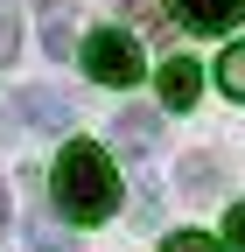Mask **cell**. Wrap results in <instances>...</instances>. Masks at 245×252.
<instances>
[{"instance_id":"ba28073f","label":"cell","mask_w":245,"mask_h":252,"mask_svg":"<svg viewBox=\"0 0 245 252\" xmlns=\"http://www.w3.org/2000/svg\"><path fill=\"white\" fill-rule=\"evenodd\" d=\"M42 49L63 63V49H70V14H63V7H49V21H42Z\"/></svg>"},{"instance_id":"30bf717a","label":"cell","mask_w":245,"mask_h":252,"mask_svg":"<svg viewBox=\"0 0 245 252\" xmlns=\"http://www.w3.org/2000/svg\"><path fill=\"white\" fill-rule=\"evenodd\" d=\"M161 252H224V245H217V238H203V231H175Z\"/></svg>"},{"instance_id":"5b68a950","label":"cell","mask_w":245,"mask_h":252,"mask_svg":"<svg viewBox=\"0 0 245 252\" xmlns=\"http://www.w3.org/2000/svg\"><path fill=\"white\" fill-rule=\"evenodd\" d=\"M154 84H161V105H175V112H189V105H196V91H203V70H196L189 56H168Z\"/></svg>"},{"instance_id":"52a82bcc","label":"cell","mask_w":245,"mask_h":252,"mask_svg":"<svg viewBox=\"0 0 245 252\" xmlns=\"http://www.w3.org/2000/svg\"><path fill=\"white\" fill-rule=\"evenodd\" d=\"M217 84L231 91V98H245V42H231V49L217 56Z\"/></svg>"},{"instance_id":"6da1fadb","label":"cell","mask_w":245,"mask_h":252,"mask_svg":"<svg viewBox=\"0 0 245 252\" xmlns=\"http://www.w3.org/2000/svg\"><path fill=\"white\" fill-rule=\"evenodd\" d=\"M49 196H56V210H63L70 224H105L119 210L112 154L98 140H63V154H56V168H49Z\"/></svg>"},{"instance_id":"7c38bea8","label":"cell","mask_w":245,"mask_h":252,"mask_svg":"<svg viewBox=\"0 0 245 252\" xmlns=\"http://www.w3.org/2000/svg\"><path fill=\"white\" fill-rule=\"evenodd\" d=\"M224 245L245 252V203H231V217H224Z\"/></svg>"},{"instance_id":"3957f363","label":"cell","mask_w":245,"mask_h":252,"mask_svg":"<svg viewBox=\"0 0 245 252\" xmlns=\"http://www.w3.org/2000/svg\"><path fill=\"white\" fill-rule=\"evenodd\" d=\"M168 14L182 28H196V35H224V28L245 14V0H168Z\"/></svg>"},{"instance_id":"9c48e42d","label":"cell","mask_w":245,"mask_h":252,"mask_svg":"<svg viewBox=\"0 0 245 252\" xmlns=\"http://www.w3.org/2000/svg\"><path fill=\"white\" fill-rule=\"evenodd\" d=\"M21 56V21H14V7H0V63H14Z\"/></svg>"},{"instance_id":"4fadbf2b","label":"cell","mask_w":245,"mask_h":252,"mask_svg":"<svg viewBox=\"0 0 245 252\" xmlns=\"http://www.w3.org/2000/svg\"><path fill=\"white\" fill-rule=\"evenodd\" d=\"M7 217H14V210H7V182H0V231H7Z\"/></svg>"},{"instance_id":"8992f818","label":"cell","mask_w":245,"mask_h":252,"mask_svg":"<svg viewBox=\"0 0 245 252\" xmlns=\"http://www.w3.org/2000/svg\"><path fill=\"white\" fill-rule=\"evenodd\" d=\"M112 133H119V154H133V161H140V154L161 140V112H147V105H126Z\"/></svg>"},{"instance_id":"7a4b0ae2","label":"cell","mask_w":245,"mask_h":252,"mask_svg":"<svg viewBox=\"0 0 245 252\" xmlns=\"http://www.w3.org/2000/svg\"><path fill=\"white\" fill-rule=\"evenodd\" d=\"M84 70L98 77V84H112V91H126V84H140V42L133 35H119V28H98V35L84 42Z\"/></svg>"},{"instance_id":"8fae6325","label":"cell","mask_w":245,"mask_h":252,"mask_svg":"<svg viewBox=\"0 0 245 252\" xmlns=\"http://www.w3.org/2000/svg\"><path fill=\"white\" fill-rule=\"evenodd\" d=\"M210 175H217V168H210V161H203V154H196V161H189V168H182V189H189V196H203V189H210Z\"/></svg>"},{"instance_id":"277c9868","label":"cell","mask_w":245,"mask_h":252,"mask_svg":"<svg viewBox=\"0 0 245 252\" xmlns=\"http://www.w3.org/2000/svg\"><path fill=\"white\" fill-rule=\"evenodd\" d=\"M14 112H21L28 126H49V133H63V126L77 119V105L63 98V91H49V84H28L21 98H14Z\"/></svg>"}]
</instances>
